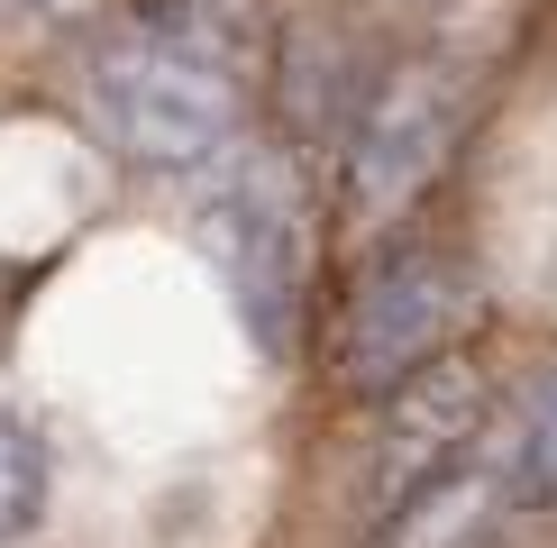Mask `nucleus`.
<instances>
[{
	"instance_id": "nucleus-1",
	"label": "nucleus",
	"mask_w": 557,
	"mask_h": 548,
	"mask_svg": "<svg viewBox=\"0 0 557 548\" xmlns=\"http://www.w3.org/2000/svg\"><path fill=\"white\" fill-rule=\"evenodd\" d=\"M193 247L220 274L257 357L293 365L301 320H311V192H301L293 155L228 137L211 165H193Z\"/></svg>"
},
{
	"instance_id": "nucleus-2",
	"label": "nucleus",
	"mask_w": 557,
	"mask_h": 548,
	"mask_svg": "<svg viewBox=\"0 0 557 548\" xmlns=\"http://www.w3.org/2000/svg\"><path fill=\"white\" fill-rule=\"evenodd\" d=\"M91 120H101V137L128 165L193 174L238 137V83L211 55H193L183 37L147 28V37L101 46V64H91Z\"/></svg>"
},
{
	"instance_id": "nucleus-3",
	"label": "nucleus",
	"mask_w": 557,
	"mask_h": 548,
	"mask_svg": "<svg viewBox=\"0 0 557 548\" xmlns=\"http://www.w3.org/2000/svg\"><path fill=\"white\" fill-rule=\"evenodd\" d=\"M475 320H484L475 265L430 257V247L421 257H393L338 320V375L357 384V394H393L403 375H421V365L467 348Z\"/></svg>"
},
{
	"instance_id": "nucleus-4",
	"label": "nucleus",
	"mask_w": 557,
	"mask_h": 548,
	"mask_svg": "<svg viewBox=\"0 0 557 548\" xmlns=\"http://www.w3.org/2000/svg\"><path fill=\"white\" fill-rule=\"evenodd\" d=\"M467 101H475L467 64H403V74H384L375 101L347 128V211L357 220L403 211V201L448 165L457 128H467Z\"/></svg>"
},
{
	"instance_id": "nucleus-5",
	"label": "nucleus",
	"mask_w": 557,
	"mask_h": 548,
	"mask_svg": "<svg viewBox=\"0 0 557 548\" xmlns=\"http://www.w3.org/2000/svg\"><path fill=\"white\" fill-rule=\"evenodd\" d=\"M475 411H484V365H467V357H438V365H421V375L393 384L384 439H375V502H384V512L403 494H421L438 466L467 457Z\"/></svg>"
},
{
	"instance_id": "nucleus-6",
	"label": "nucleus",
	"mask_w": 557,
	"mask_h": 548,
	"mask_svg": "<svg viewBox=\"0 0 557 548\" xmlns=\"http://www.w3.org/2000/svg\"><path fill=\"white\" fill-rule=\"evenodd\" d=\"M494 502H503V475H494V466H475V457H457V466H438L421 494L393 502L384 548H467V539H484Z\"/></svg>"
},
{
	"instance_id": "nucleus-7",
	"label": "nucleus",
	"mask_w": 557,
	"mask_h": 548,
	"mask_svg": "<svg viewBox=\"0 0 557 548\" xmlns=\"http://www.w3.org/2000/svg\"><path fill=\"white\" fill-rule=\"evenodd\" d=\"M37 512H46V448L18 411H0V539L37 531Z\"/></svg>"
},
{
	"instance_id": "nucleus-8",
	"label": "nucleus",
	"mask_w": 557,
	"mask_h": 548,
	"mask_svg": "<svg viewBox=\"0 0 557 548\" xmlns=\"http://www.w3.org/2000/svg\"><path fill=\"white\" fill-rule=\"evenodd\" d=\"M530 485H540V502H557V384L540 394V421H530Z\"/></svg>"
}]
</instances>
